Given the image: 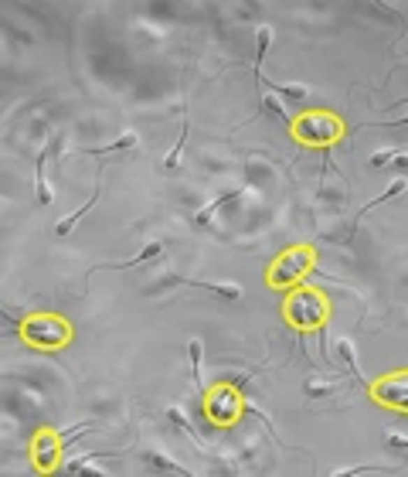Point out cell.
I'll return each mask as SVG.
<instances>
[{"label": "cell", "mask_w": 408, "mask_h": 477, "mask_svg": "<svg viewBox=\"0 0 408 477\" xmlns=\"http://www.w3.org/2000/svg\"><path fill=\"white\" fill-rule=\"evenodd\" d=\"M337 392V382H306V396L309 399H323Z\"/></svg>", "instance_id": "23"}, {"label": "cell", "mask_w": 408, "mask_h": 477, "mask_svg": "<svg viewBox=\"0 0 408 477\" xmlns=\"http://www.w3.org/2000/svg\"><path fill=\"white\" fill-rule=\"evenodd\" d=\"M242 409H245V399L235 382H218L204 389V413L214 426H235L242 420Z\"/></svg>", "instance_id": "5"}, {"label": "cell", "mask_w": 408, "mask_h": 477, "mask_svg": "<svg viewBox=\"0 0 408 477\" xmlns=\"http://www.w3.org/2000/svg\"><path fill=\"white\" fill-rule=\"evenodd\" d=\"M48 154H51V147H45V150L38 154V164H34V187H38V201H41V205H51V191H48V181H45Z\"/></svg>", "instance_id": "12"}, {"label": "cell", "mask_w": 408, "mask_h": 477, "mask_svg": "<svg viewBox=\"0 0 408 477\" xmlns=\"http://www.w3.org/2000/svg\"><path fill=\"white\" fill-rule=\"evenodd\" d=\"M167 420H170V423L177 426V429L184 433V436H187V440H191V443H194V447H201V450H204V440L198 436V429H194V423L187 420V413H184L180 406H170V409H167Z\"/></svg>", "instance_id": "11"}, {"label": "cell", "mask_w": 408, "mask_h": 477, "mask_svg": "<svg viewBox=\"0 0 408 477\" xmlns=\"http://www.w3.org/2000/svg\"><path fill=\"white\" fill-rule=\"evenodd\" d=\"M269 92H276V96L289 99V103H303L306 96H309V89H306V85H272Z\"/></svg>", "instance_id": "21"}, {"label": "cell", "mask_w": 408, "mask_h": 477, "mask_svg": "<svg viewBox=\"0 0 408 477\" xmlns=\"http://www.w3.org/2000/svg\"><path fill=\"white\" fill-rule=\"evenodd\" d=\"M388 447H391V450L408 453V436H402V433H391V436H388Z\"/></svg>", "instance_id": "24"}, {"label": "cell", "mask_w": 408, "mask_h": 477, "mask_svg": "<svg viewBox=\"0 0 408 477\" xmlns=\"http://www.w3.org/2000/svg\"><path fill=\"white\" fill-rule=\"evenodd\" d=\"M133 147H140V136L133 130H126L123 136H116L112 143H102V147H89V154H116V150H133Z\"/></svg>", "instance_id": "13"}, {"label": "cell", "mask_w": 408, "mask_h": 477, "mask_svg": "<svg viewBox=\"0 0 408 477\" xmlns=\"http://www.w3.org/2000/svg\"><path fill=\"white\" fill-rule=\"evenodd\" d=\"M269 45H272V31H269V27H258V55H255V76H258V82H262V62H265Z\"/></svg>", "instance_id": "20"}, {"label": "cell", "mask_w": 408, "mask_h": 477, "mask_svg": "<svg viewBox=\"0 0 408 477\" xmlns=\"http://www.w3.org/2000/svg\"><path fill=\"white\" fill-rule=\"evenodd\" d=\"M405 187H408V181H405V178H398V181H391V185L384 187V191H381V194H378V198H371V201H367V205H364V208L357 212V218H354V229H357V222H360L364 215H367V212H374L378 205H384V201H391V198H398V194H402Z\"/></svg>", "instance_id": "10"}, {"label": "cell", "mask_w": 408, "mask_h": 477, "mask_svg": "<svg viewBox=\"0 0 408 477\" xmlns=\"http://www.w3.org/2000/svg\"><path fill=\"white\" fill-rule=\"evenodd\" d=\"M337 355L344 358V365L354 371V375H360V369H357V358H354V345H351V338H340L337 341Z\"/></svg>", "instance_id": "22"}, {"label": "cell", "mask_w": 408, "mask_h": 477, "mask_svg": "<svg viewBox=\"0 0 408 477\" xmlns=\"http://www.w3.org/2000/svg\"><path fill=\"white\" fill-rule=\"evenodd\" d=\"M96 201H99V187H96V191H92V198H89V201H85V205H82V208H75V212L68 215V218H61V222H58V225H54V236L58 239H65L68 236V232H72V229H75V222L78 218H82V215L89 212V208H92V205H96Z\"/></svg>", "instance_id": "14"}, {"label": "cell", "mask_w": 408, "mask_h": 477, "mask_svg": "<svg viewBox=\"0 0 408 477\" xmlns=\"http://www.w3.org/2000/svg\"><path fill=\"white\" fill-rule=\"evenodd\" d=\"M282 318L289 320L296 331H316L330 318V300L313 287H293L282 300Z\"/></svg>", "instance_id": "1"}, {"label": "cell", "mask_w": 408, "mask_h": 477, "mask_svg": "<svg viewBox=\"0 0 408 477\" xmlns=\"http://www.w3.org/2000/svg\"><path fill=\"white\" fill-rule=\"evenodd\" d=\"M371 399L384 406V409H395V413H408V369L381 375L378 382H371Z\"/></svg>", "instance_id": "6"}, {"label": "cell", "mask_w": 408, "mask_h": 477, "mask_svg": "<svg viewBox=\"0 0 408 477\" xmlns=\"http://www.w3.org/2000/svg\"><path fill=\"white\" fill-rule=\"evenodd\" d=\"M163 252V242L160 239H153V242H147L133 259H123V263H112V266H105V269H133V266H143V263H150V259H156Z\"/></svg>", "instance_id": "9"}, {"label": "cell", "mask_w": 408, "mask_h": 477, "mask_svg": "<svg viewBox=\"0 0 408 477\" xmlns=\"http://www.w3.org/2000/svg\"><path fill=\"white\" fill-rule=\"evenodd\" d=\"M242 194H245V187H235V191H228V194H221V198H214V201H207V205H204L201 212L194 215V225H211V218H214V215L221 212V208H225V205H231V201H238V198H242Z\"/></svg>", "instance_id": "8"}, {"label": "cell", "mask_w": 408, "mask_h": 477, "mask_svg": "<svg viewBox=\"0 0 408 477\" xmlns=\"http://www.w3.org/2000/svg\"><path fill=\"white\" fill-rule=\"evenodd\" d=\"M391 164H398V167H408V154H398V150H395V157H391Z\"/></svg>", "instance_id": "26"}, {"label": "cell", "mask_w": 408, "mask_h": 477, "mask_svg": "<svg viewBox=\"0 0 408 477\" xmlns=\"http://www.w3.org/2000/svg\"><path fill=\"white\" fill-rule=\"evenodd\" d=\"M147 460H150L156 471H167V474H187V467H184V464H177V460H170L167 453L153 450V453H147Z\"/></svg>", "instance_id": "18"}, {"label": "cell", "mask_w": 408, "mask_h": 477, "mask_svg": "<svg viewBox=\"0 0 408 477\" xmlns=\"http://www.w3.org/2000/svg\"><path fill=\"white\" fill-rule=\"evenodd\" d=\"M391 157H395V150H378L371 157V167H384V164H391Z\"/></svg>", "instance_id": "25"}, {"label": "cell", "mask_w": 408, "mask_h": 477, "mask_svg": "<svg viewBox=\"0 0 408 477\" xmlns=\"http://www.w3.org/2000/svg\"><path fill=\"white\" fill-rule=\"evenodd\" d=\"M21 338L38 351H61L72 341V324L61 318V314H48V311H38V314H27L21 320Z\"/></svg>", "instance_id": "3"}, {"label": "cell", "mask_w": 408, "mask_h": 477, "mask_svg": "<svg viewBox=\"0 0 408 477\" xmlns=\"http://www.w3.org/2000/svg\"><path fill=\"white\" fill-rule=\"evenodd\" d=\"M293 136L303 143V147H316V150H327L333 143H340L344 140V120L330 113V109H306L300 113L296 120H293Z\"/></svg>", "instance_id": "2"}, {"label": "cell", "mask_w": 408, "mask_h": 477, "mask_svg": "<svg viewBox=\"0 0 408 477\" xmlns=\"http://www.w3.org/2000/svg\"><path fill=\"white\" fill-rule=\"evenodd\" d=\"M187 351H191V378H194V385L204 392V385H201V365H204V345H201V338H191L187 341Z\"/></svg>", "instance_id": "16"}, {"label": "cell", "mask_w": 408, "mask_h": 477, "mask_svg": "<svg viewBox=\"0 0 408 477\" xmlns=\"http://www.w3.org/2000/svg\"><path fill=\"white\" fill-rule=\"evenodd\" d=\"M313 266H316V252L309 245H289L272 259L269 273H265V283L276 290H293L313 273Z\"/></svg>", "instance_id": "4"}, {"label": "cell", "mask_w": 408, "mask_h": 477, "mask_svg": "<svg viewBox=\"0 0 408 477\" xmlns=\"http://www.w3.org/2000/svg\"><path fill=\"white\" fill-rule=\"evenodd\" d=\"M258 103H262V113H272V116H276V120H282L286 127H293V116H289L286 103H282L276 92H262V99H258Z\"/></svg>", "instance_id": "15"}, {"label": "cell", "mask_w": 408, "mask_h": 477, "mask_svg": "<svg viewBox=\"0 0 408 477\" xmlns=\"http://www.w3.org/2000/svg\"><path fill=\"white\" fill-rule=\"evenodd\" d=\"M61 447H65V436L54 433V429H38L34 440H31V460L41 474H51L58 464H61Z\"/></svg>", "instance_id": "7"}, {"label": "cell", "mask_w": 408, "mask_h": 477, "mask_svg": "<svg viewBox=\"0 0 408 477\" xmlns=\"http://www.w3.org/2000/svg\"><path fill=\"white\" fill-rule=\"evenodd\" d=\"M191 287H204V290L211 293H221V297H228V300H238L242 297V287L238 283H204V280H187Z\"/></svg>", "instance_id": "17"}, {"label": "cell", "mask_w": 408, "mask_h": 477, "mask_svg": "<svg viewBox=\"0 0 408 477\" xmlns=\"http://www.w3.org/2000/svg\"><path fill=\"white\" fill-rule=\"evenodd\" d=\"M187 133H191V123H187V116L180 120V136H177V143H174V150L163 157V167H177L180 164V150H184V143H187Z\"/></svg>", "instance_id": "19"}]
</instances>
